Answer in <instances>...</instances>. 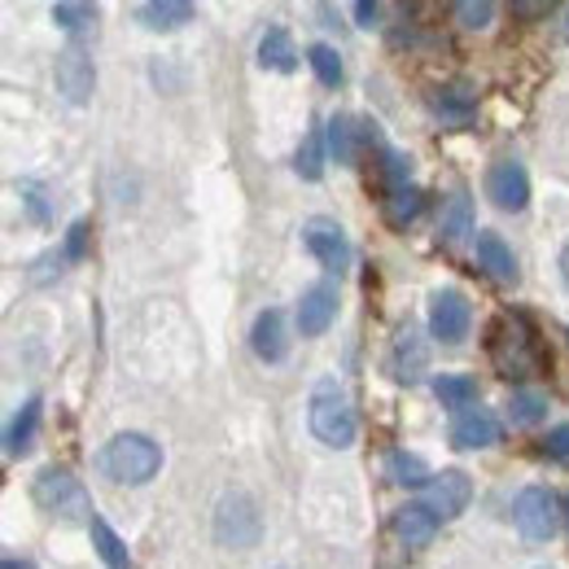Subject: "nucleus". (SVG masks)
<instances>
[{
  "instance_id": "1",
  "label": "nucleus",
  "mask_w": 569,
  "mask_h": 569,
  "mask_svg": "<svg viewBox=\"0 0 569 569\" xmlns=\"http://www.w3.org/2000/svg\"><path fill=\"white\" fill-rule=\"evenodd\" d=\"M162 469V447L149 433H114L97 451V473L114 487H144Z\"/></svg>"
},
{
  "instance_id": "2",
  "label": "nucleus",
  "mask_w": 569,
  "mask_h": 569,
  "mask_svg": "<svg viewBox=\"0 0 569 569\" xmlns=\"http://www.w3.org/2000/svg\"><path fill=\"white\" fill-rule=\"evenodd\" d=\"M307 426H311V433H316L325 447H333V451L356 447L359 417H356V408H351V395H347L338 381H320V386L311 390Z\"/></svg>"
},
{
  "instance_id": "3",
  "label": "nucleus",
  "mask_w": 569,
  "mask_h": 569,
  "mask_svg": "<svg viewBox=\"0 0 569 569\" xmlns=\"http://www.w3.org/2000/svg\"><path fill=\"white\" fill-rule=\"evenodd\" d=\"M491 363L508 381H521V377L539 372V347H535V333H530V325L521 316H499L496 320V329H491Z\"/></svg>"
},
{
  "instance_id": "4",
  "label": "nucleus",
  "mask_w": 569,
  "mask_h": 569,
  "mask_svg": "<svg viewBox=\"0 0 569 569\" xmlns=\"http://www.w3.org/2000/svg\"><path fill=\"white\" fill-rule=\"evenodd\" d=\"M31 499H36L49 517H62V521H92V517H97L88 491L79 487V478H71L67 469H44V473L36 478V487H31Z\"/></svg>"
},
{
  "instance_id": "5",
  "label": "nucleus",
  "mask_w": 569,
  "mask_h": 569,
  "mask_svg": "<svg viewBox=\"0 0 569 569\" xmlns=\"http://www.w3.org/2000/svg\"><path fill=\"white\" fill-rule=\"evenodd\" d=\"M259 530H263V517H259L254 499L246 496V491H232V496L219 499V508H214V539L223 548L250 552L259 543Z\"/></svg>"
},
{
  "instance_id": "6",
  "label": "nucleus",
  "mask_w": 569,
  "mask_h": 569,
  "mask_svg": "<svg viewBox=\"0 0 569 569\" xmlns=\"http://www.w3.org/2000/svg\"><path fill=\"white\" fill-rule=\"evenodd\" d=\"M512 526L521 530V539L530 543H548L561 530V499L548 487H526L512 499Z\"/></svg>"
},
{
  "instance_id": "7",
  "label": "nucleus",
  "mask_w": 569,
  "mask_h": 569,
  "mask_svg": "<svg viewBox=\"0 0 569 569\" xmlns=\"http://www.w3.org/2000/svg\"><path fill=\"white\" fill-rule=\"evenodd\" d=\"M469 325H473V307L460 289H433L429 293V333L447 347L465 342L469 338Z\"/></svg>"
},
{
  "instance_id": "8",
  "label": "nucleus",
  "mask_w": 569,
  "mask_h": 569,
  "mask_svg": "<svg viewBox=\"0 0 569 569\" xmlns=\"http://www.w3.org/2000/svg\"><path fill=\"white\" fill-rule=\"evenodd\" d=\"M302 246H307V254H311L316 263H325L329 272H342V268L351 263V241H347L342 223H333V219H307V223H302Z\"/></svg>"
},
{
  "instance_id": "9",
  "label": "nucleus",
  "mask_w": 569,
  "mask_h": 569,
  "mask_svg": "<svg viewBox=\"0 0 569 569\" xmlns=\"http://www.w3.org/2000/svg\"><path fill=\"white\" fill-rule=\"evenodd\" d=\"M487 198L508 214L530 207V176H526V167L517 158H499L496 167L487 171Z\"/></svg>"
},
{
  "instance_id": "10",
  "label": "nucleus",
  "mask_w": 569,
  "mask_h": 569,
  "mask_svg": "<svg viewBox=\"0 0 569 569\" xmlns=\"http://www.w3.org/2000/svg\"><path fill=\"white\" fill-rule=\"evenodd\" d=\"M469 499H473V482H469L465 469H442V473H433L426 503L438 521H456V517L469 508Z\"/></svg>"
},
{
  "instance_id": "11",
  "label": "nucleus",
  "mask_w": 569,
  "mask_h": 569,
  "mask_svg": "<svg viewBox=\"0 0 569 569\" xmlns=\"http://www.w3.org/2000/svg\"><path fill=\"white\" fill-rule=\"evenodd\" d=\"M53 79H58V92L71 101V106H83L92 97V83H97V71H92V58L71 44L58 53V67H53Z\"/></svg>"
},
{
  "instance_id": "12",
  "label": "nucleus",
  "mask_w": 569,
  "mask_h": 569,
  "mask_svg": "<svg viewBox=\"0 0 569 569\" xmlns=\"http://www.w3.org/2000/svg\"><path fill=\"white\" fill-rule=\"evenodd\" d=\"M333 320H338V284L333 281L311 284L302 293V302H298V333L302 338H320Z\"/></svg>"
},
{
  "instance_id": "13",
  "label": "nucleus",
  "mask_w": 569,
  "mask_h": 569,
  "mask_svg": "<svg viewBox=\"0 0 569 569\" xmlns=\"http://www.w3.org/2000/svg\"><path fill=\"white\" fill-rule=\"evenodd\" d=\"M499 442V421L482 408H469L451 421V447L456 451H482V447H496Z\"/></svg>"
},
{
  "instance_id": "14",
  "label": "nucleus",
  "mask_w": 569,
  "mask_h": 569,
  "mask_svg": "<svg viewBox=\"0 0 569 569\" xmlns=\"http://www.w3.org/2000/svg\"><path fill=\"white\" fill-rule=\"evenodd\" d=\"M250 347L263 363H281L289 356V338H284V311L281 307H268L254 316V329H250Z\"/></svg>"
},
{
  "instance_id": "15",
  "label": "nucleus",
  "mask_w": 569,
  "mask_h": 569,
  "mask_svg": "<svg viewBox=\"0 0 569 569\" xmlns=\"http://www.w3.org/2000/svg\"><path fill=\"white\" fill-rule=\"evenodd\" d=\"M390 526H395V539H399L403 548H429L442 521L429 512V503H403Z\"/></svg>"
},
{
  "instance_id": "16",
  "label": "nucleus",
  "mask_w": 569,
  "mask_h": 569,
  "mask_svg": "<svg viewBox=\"0 0 569 569\" xmlns=\"http://www.w3.org/2000/svg\"><path fill=\"white\" fill-rule=\"evenodd\" d=\"M137 22L144 31H180L184 22H193V4L189 0H144L137 4Z\"/></svg>"
},
{
  "instance_id": "17",
  "label": "nucleus",
  "mask_w": 569,
  "mask_h": 569,
  "mask_svg": "<svg viewBox=\"0 0 569 569\" xmlns=\"http://www.w3.org/2000/svg\"><path fill=\"white\" fill-rule=\"evenodd\" d=\"M478 268H487L499 284H517V259L499 232H478Z\"/></svg>"
},
{
  "instance_id": "18",
  "label": "nucleus",
  "mask_w": 569,
  "mask_h": 569,
  "mask_svg": "<svg viewBox=\"0 0 569 569\" xmlns=\"http://www.w3.org/2000/svg\"><path fill=\"white\" fill-rule=\"evenodd\" d=\"M259 67L277 74L298 71V49H293V36L284 27H268L263 31V40H259Z\"/></svg>"
},
{
  "instance_id": "19",
  "label": "nucleus",
  "mask_w": 569,
  "mask_h": 569,
  "mask_svg": "<svg viewBox=\"0 0 569 569\" xmlns=\"http://www.w3.org/2000/svg\"><path fill=\"white\" fill-rule=\"evenodd\" d=\"M469 232H473V202H469V193H465V189H456V193L447 198V207H442L438 237H442L447 246H456V241H465Z\"/></svg>"
},
{
  "instance_id": "20",
  "label": "nucleus",
  "mask_w": 569,
  "mask_h": 569,
  "mask_svg": "<svg viewBox=\"0 0 569 569\" xmlns=\"http://www.w3.org/2000/svg\"><path fill=\"white\" fill-rule=\"evenodd\" d=\"M36 429H40V395H31V399L18 408V417L9 421V433H4V451H9V456H22V451H31V442H36Z\"/></svg>"
},
{
  "instance_id": "21",
  "label": "nucleus",
  "mask_w": 569,
  "mask_h": 569,
  "mask_svg": "<svg viewBox=\"0 0 569 569\" xmlns=\"http://www.w3.org/2000/svg\"><path fill=\"white\" fill-rule=\"evenodd\" d=\"M88 535H92V548H97V557L106 561V569H132L128 543L106 526V517H92V521H88Z\"/></svg>"
},
{
  "instance_id": "22",
  "label": "nucleus",
  "mask_w": 569,
  "mask_h": 569,
  "mask_svg": "<svg viewBox=\"0 0 569 569\" xmlns=\"http://www.w3.org/2000/svg\"><path fill=\"white\" fill-rule=\"evenodd\" d=\"M390 368H395L399 381H417V377H421V368H426V347H421V333H417V329H403V333H399Z\"/></svg>"
},
{
  "instance_id": "23",
  "label": "nucleus",
  "mask_w": 569,
  "mask_h": 569,
  "mask_svg": "<svg viewBox=\"0 0 569 569\" xmlns=\"http://www.w3.org/2000/svg\"><path fill=\"white\" fill-rule=\"evenodd\" d=\"M421 211H426V193L417 184H403V189L386 193V223L390 228H408Z\"/></svg>"
},
{
  "instance_id": "24",
  "label": "nucleus",
  "mask_w": 569,
  "mask_h": 569,
  "mask_svg": "<svg viewBox=\"0 0 569 569\" xmlns=\"http://www.w3.org/2000/svg\"><path fill=\"white\" fill-rule=\"evenodd\" d=\"M433 395L442 399V408H465L469 412V403L478 399V381L469 372H442V377H433Z\"/></svg>"
},
{
  "instance_id": "25",
  "label": "nucleus",
  "mask_w": 569,
  "mask_h": 569,
  "mask_svg": "<svg viewBox=\"0 0 569 569\" xmlns=\"http://www.w3.org/2000/svg\"><path fill=\"white\" fill-rule=\"evenodd\" d=\"M325 141H329V153L342 162V167H351L359 153V128L356 119H347V114H333L329 119V128H325Z\"/></svg>"
},
{
  "instance_id": "26",
  "label": "nucleus",
  "mask_w": 569,
  "mask_h": 569,
  "mask_svg": "<svg viewBox=\"0 0 569 569\" xmlns=\"http://www.w3.org/2000/svg\"><path fill=\"white\" fill-rule=\"evenodd\" d=\"M429 106H433V114L465 123V119L473 114V92H469L465 83H451V88H433V92H429Z\"/></svg>"
},
{
  "instance_id": "27",
  "label": "nucleus",
  "mask_w": 569,
  "mask_h": 569,
  "mask_svg": "<svg viewBox=\"0 0 569 569\" xmlns=\"http://www.w3.org/2000/svg\"><path fill=\"white\" fill-rule=\"evenodd\" d=\"M386 473H390V482H399V487H429V482H433L426 460H421V456H408V451H390Z\"/></svg>"
},
{
  "instance_id": "28",
  "label": "nucleus",
  "mask_w": 569,
  "mask_h": 569,
  "mask_svg": "<svg viewBox=\"0 0 569 569\" xmlns=\"http://www.w3.org/2000/svg\"><path fill=\"white\" fill-rule=\"evenodd\" d=\"M325 132L320 128H311L302 144H298V158H293V171L302 176V180H320L325 176Z\"/></svg>"
},
{
  "instance_id": "29",
  "label": "nucleus",
  "mask_w": 569,
  "mask_h": 569,
  "mask_svg": "<svg viewBox=\"0 0 569 569\" xmlns=\"http://www.w3.org/2000/svg\"><path fill=\"white\" fill-rule=\"evenodd\" d=\"M548 417V399L543 395H535V390H512V399H508V421L517 429H530L539 426Z\"/></svg>"
},
{
  "instance_id": "30",
  "label": "nucleus",
  "mask_w": 569,
  "mask_h": 569,
  "mask_svg": "<svg viewBox=\"0 0 569 569\" xmlns=\"http://www.w3.org/2000/svg\"><path fill=\"white\" fill-rule=\"evenodd\" d=\"M307 62H311V71H316V79H320L325 88H338V83L347 79V67H342V58H338L333 44H311V49H307Z\"/></svg>"
},
{
  "instance_id": "31",
  "label": "nucleus",
  "mask_w": 569,
  "mask_h": 569,
  "mask_svg": "<svg viewBox=\"0 0 569 569\" xmlns=\"http://www.w3.org/2000/svg\"><path fill=\"white\" fill-rule=\"evenodd\" d=\"M53 22L67 31H83L97 22V4H79V0H58L53 4Z\"/></svg>"
},
{
  "instance_id": "32",
  "label": "nucleus",
  "mask_w": 569,
  "mask_h": 569,
  "mask_svg": "<svg viewBox=\"0 0 569 569\" xmlns=\"http://www.w3.org/2000/svg\"><path fill=\"white\" fill-rule=\"evenodd\" d=\"M456 18H460V27L482 31V27H491L496 4H491V0H460V4H456Z\"/></svg>"
},
{
  "instance_id": "33",
  "label": "nucleus",
  "mask_w": 569,
  "mask_h": 569,
  "mask_svg": "<svg viewBox=\"0 0 569 569\" xmlns=\"http://www.w3.org/2000/svg\"><path fill=\"white\" fill-rule=\"evenodd\" d=\"M548 456L569 465V426H557L552 433H548Z\"/></svg>"
},
{
  "instance_id": "34",
  "label": "nucleus",
  "mask_w": 569,
  "mask_h": 569,
  "mask_svg": "<svg viewBox=\"0 0 569 569\" xmlns=\"http://www.w3.org/2000/svg\"><path fill=\"white\" fill-rule=\"evenodd\" d=\"M83 237H88V223L79 219L71 228V237H67V259H83Z\"/></svg>"
},
{
  "instance_id": "35",
  "label": "nucleus",
  "mask_w": 569,
  "mask_h": 569,
  "mask_svg": "<svg viewBox=\"0 0 569 569\" xmlns=\"http://www.w3.org/2000/svg\"><path fill=\"white\" fill-rule=\"evenodd\" d=\"M356 18H359V27H377V22H381V4L356 0Z\"/></svg>"
},
{
  "instance_id": "36",
  "label": "nucleus",
  "mask_w": 569,
  "mask_h": 569,
  "mask_svg": "<svg viewBox=\"0 0 569 569\" xmlns=\"http://www.w3.org/2000/svg\"><path fill=\"white\" fill-rule=\"evenodd\" d=\"M552 4H512V13H521V18H535V13H548Z\"/></svg>"
},
{
  "instance_id": "37",
  "label": "nucleus",
  "mask_w": 569,
  "mask_h": 569,
  "mask_svg": "<svg viewBox=\"0 0 569 569\" xmlns=\"http://www.w3.org/2000/svg\"><path fill=\"white\" fill-rule=\"evenodd\" d=\"M0 569H36V566H31V561H22V557H9Z\"/></svg>"
},
{
  "instance_id": "38",
  "label": "nucleus",
  "mask_w": 569,
  "mask_h": 569,
  "mask_svg": "<svg viewBox=\"0 0 569 569\" xmlns=\"http://www.w3.org/2000/svg\"><path fill=\"white\" fill-rule=\"evenodd\" d=\"M561 277H566V289H569V246L561 250Z\"/></svg>"
},
{
  "instance_id": "39",
  "label": "nucleus",
  "mask_w": 569,
  "mask_h": 569,
  "mask_svg": "<svg viewBox=\"0 0 569 569\" xmlns=\"http://www.w3.org/2000/svg\"><path fill=\"white\" fill-rule=\"evenodd\" d=\"M561 508H566V512H561V517H566V526H569V496L561 499Z\"/></svg>"
}]
</instances>
